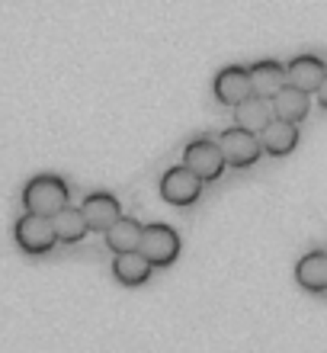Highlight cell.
<instances>
[{
	"label": "cell",
	"instance_id": "obj_2",
	"mask_svg": "<svg viewBox=\"0 0 327 353\" xmlns=\"http://www.w3.org/2000/svg\"><path fill=\"white\" fill-rule=\"evenodd\" d=\"M138 254L151 267H170L180 257V234L170 225H141V238H138Z\"/></svg>",
	"mask_w": 327,
	"mask_h": 353
},
{
	"label": "cell",
	"instance_id": "obj_1",
	"mask_svg": "<svg viewBox=\"0 0 327 353\" xmlns=\"http://www.w3.org/2000/svg\"><path fill=\"white\" fill-rule=\"evenodd\" d=\"M23 205H26V212L52 219V215L61 212L67 205V183L55 174L32 176V180L23 186Z\"/></svg>",
	"mask_w": 327,
	"mask_h": 353
},
{
	"label": "cell",
	"instance_id": "obj_3",
	"mask_svg": "<svg viewBox=\"0 0 327 353\" xmlns=\"http://www.w3.org/2000/svg\"><path fill=\"white\" fill-rule=\"evenodd\" d=\"M183 168L189 174H196L202 183L209 180H218L224 174V158L222 151H218V141L212 139H193L183 151Z\"/></svg>",
	"mask_w": 327,
	"mask_h": 353
},
{
	"label": "cell",
	"instance_id": "obj_17",
	"mask_svg": "<svg viewBox=\"0 0 327 353\" xmlns=\"http://www.w3.org/2000/svg\"><path fill=\"white\" fill-rule=\"evenodd\" d=\"M52 232H55V241H61V244L84 241V238H87V225H84L81 209L65 205L61 212H55V215H52Z\"/></svg>",
	"mask_w": 327,
	"mask_h": 353
},
{
	"label": "cell",
	"instance_id": "obj_5",
	"mask_svg": "<svg viewBox=\"0 0 327 353\" xmlns=\"http://www.w3.org/2000/svg\"><path fill=\"white\" fill-rule=\"evenodd\" d=\"M13 234H17L19 251H26V254H48L58 244L55 241V232H52V219H45V215L26 212L17 222Z\"/></svg>",
	"mask_w": 327,
	"mask_h": 353
},
{
	"label": "cell",
	"instance_id": "obj_12",
	"mask_svg": "<svg viewBox=\"0 0 327 353\" xmlns=\"http://www.w3.org/2000/svg\"><path fill=\"white\" fill-rule=\"evenodd\" d=\"M251 97V84H247V68L228 65L218 71L215 77V100L222 106H238L241 100Z\"/></svg>",
	"mask_w": 327,
	"mask_h": 353
},
{
	"label": "cell",
	"instance_id": "obj_7",
	"mask_svg": "<svg viewBox=\"0 0 327 353\" xmlns=\"http://www.w3.org/2000/svg\"><path fill=\"white\" fill-rule=\"evenodd\" d=\"M282 68H286V84L289 87H299V90L308 93V97L311 93H318V90H324L327 65L318 55H299Z\"/></svg>",
	"mask_w": 327,
	"mask_h": 353
},
{
	"label": "cell",
	"instance_id": "obj_13",
	"mask_svg": "<svg viewBox=\"0 0 327 353\" xmlns=\"http://www.w3.org/2000/svg\"><path fill=\"white\" fill-rule=\"evenodd\" d=\"M295 283L315 296L327 292V251H311L295 263Z\"/></svg>",
	"mask_w": 327,
	"mask_h": 353
},
{
	"label": "cell",
	"instance_id": "obj_4",
	"mask_svg": "<svg viewBox=\"0 0 327 353\" xmlns=\"http://www.w3.org/2000/svg\"><path fill=\"white\" fill-rule=\"evenodd\" d=\"M218 151H222V158L228 168H253L257 161H260V141L253 132H244V129H228L222 132V139H218Z\"/></svg>",
	"mask_w": 327,
	"mask_h": 353
},
{
	"label": "cell",
	"instance_id": "obj_11",
	"mask_svg": "<svg viewBox=\"0 0 327 353\" xmlns=\"http://www.w3.org/2000/svg\"><path fill=\"white\" fill-rule=\"evenodd\" d=\"M270 112H273V119H282V122H292V125H299V122L308 116V93H302L299 87L282 84L279 90L273 93Z\"/></svg>",
	"mask_w": 327,
	"mask_h": 353
},
{
	"label": "cell",
	"instance_id": "obj_8",
	"mask_svg": "<svg viewBox=\"0 0 327 353\" xmlns=\"http://www.w3.org/2000/svg\"><path fill=\"white\" fill-rule=\"evenodd\" d=\"M77 209H81V215H84L87 232H106V228L122 215L119 199H116L112 193H90Z\"/></svg>",
	"mask_w": 327,
	"mask_h": 353
},
{
	"label": "cell",
	"instance_id": "obj_6",
	"mask_svg": "<svg viewBox=\"0 0 327 353\" xmlns=\"http://www.w3.org/2000/svg\"><path fill=\"white\" fill-rule=\"evenodd\" d=\"M160 196L170 205H193L202 196V180L196 174H189L183 164L170 168L167 174L160 176Z\"/></svg>",
	"mask_w": 327,
	"mask_h": 353
},
{
	"label": "cell",
	"instance_id": "obj_10",
	"mask_svg": "<svg viewBox=\"0 0 327 353\" xmlns=\"http://www.w3.org/2000/svg\"><path fill=\"white\" fill-rule=\"evenodd\" d=\"M247 84H251V97H260V100H273V93L286 84V68L279 61H257V65L247 68Z\"/></svg>",
	"mask_w": 327,
	"mask_h": 353
},
{
	"label": "cell",
	"instance_id": "obj_15",
	"mask_svg": "<svg viewBox=\"0 0 327 353\" xmlns=\"http://www.w3.org/2000/svg\"><path fill=\"white\" fill-rule=\"evenodd\" d=\"M273 119L270 112V100H260V97H247L234 106V129H244V132H257Z\"/></svg>",
	"mask_w": 327,
	"mask_h": 353
},
{
	"label": "cell",
	"instance_id": "obj_16",
	"mask_svg": "<svg viewBox=\"0 0 327 353\" xmlns=\"http://www.w3.org/2000/svg\"><path fill=\"white\" fill-rule=\"evenodd\" d=\"M106 248L112 254H129V251H138V238H141V225L135 219H125L119 215L116 222L106 228Z\"/></svg>",
	"mask_w": 327,
	"mask_h": 353
},
{
	"label": "cell",
	"instance_id": "obj_9",
	"mask_svg": "<svg viewBox=\"0 0 327 353\" xmlns=\"http://www.w3.org/2000/svg\"><path fill=\"white\" fill-rule=\"evenodd\" d=\"M257 141H260V151H266L273 158H286L299 145V125L282 122V119H270L257 132Z\"/></svg>",
	"mask_w": 327,
	"mask_h": 353
},
{
	"label": "cell",
	"instance_id": "obj_14",
	"mask_svg": "<svg viewBox=\"0 0 327 353\" xmlns=\"http://www.w3.org/2000/svg\"><path fill=\"white\" fill-rule=\"evenodd\" d=\"M151 270L154 267H151L138 251L116 254V261H112V276L119 279L122 286H145L151 279Z\"/></svg>",
	"mask_w": 327,
	"mask_h": 353
}]
</instances>
